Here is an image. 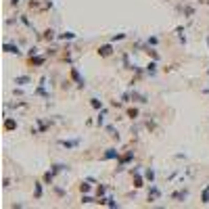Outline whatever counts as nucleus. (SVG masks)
<instances>
[{"mask_svg": "<svg viewBox=\"0 0 209 209\" xmlns=\"http://www.w3.org/2000/svg\"><path fill=\"white\" fill-rule=\"evenodd\" d=\"M61 144H63V146H67V148H73V146L80 144V140H61Z\"/></svg>", "mask_w": 209, "mask_h": 209, "instance_id": "nucleus-5", "label": "nucleus"}, {"mask_svg": "<svg viewBox=\"0 0 209 209\" xmlns=\"http://www.w3.org/2000/svg\"><path fill=\"white\" fill-rule=\"evenodd\" d=\"M124 38H125L124 34H117V36H113V42H115V40H124Z\"/></svg>", "mask_w": 209, "mask_h": 209, "instance_id": "nucleus-18", "label": "nucleus"}, {"mask_svg": "<svg viewBox=\"0 0 209 209\" xmlns=\"http://www.w3.org/2000/svg\"><path fill=\"white\" fill-rule=\"evenodd\" d=\"M90 104L94 107V109H100V107H103V103H100L98 98H92V100H90Z\"/></svg>", "mask_w": 209, "mask_h": 209, "instance_id": "nucleus-12", "label": "nucleus"}, {"mask_svg": "<svg viewBox=\"0 0 209 209\" xmlns=\"http://www.w3.org/2000/svg\"><path fill=\"white\" fill-rule=\"evenodd\" d=\"M115 157H119V151L115 148H107V153L103 155V159H115Z\"/></svg>", "mask_w": 209, "mask_h": 209, "instance_id": "nucleus-3", "label": "nucleus"}, {"mask_svg": "<svg viewBox=\"0 0 209 209\" xmlns=\"http://www.w3.org/2000/svg\"><path fill=\"white\" fill-rule=\"evenodd\" d=\"M50 38H55V32H50L48 29V32H46V40H50Z\"/></svg>", "mask_w": 209, "mask_h": 209, "instance_id": "nucleus-19", "label": "nucleus"}, {"mask_svg": "<svg viewBox=\"0 0 209 209\" xmlns=\"http://www.w3.org/2000/svg\"><path fill=\"white\" fill-rule=\"evenodd\" d=\"M4 128H7V130H15V128H17V121H15V119H7Z\"/></svg>", "mask_w": 209, "mask_h": 209, "instance_id": "nucleus-8", "label": "nucleus"}, {"mask_svg": "<svg viewBox=\"0 0 209 209\" xmlns=\"http://www.w3.org/2000/svg\"><path fill=\"white\" fill-rule=\"evenodd\" d=\"M172 197H174V199H186L188 192H186V190H180V192H174Z\"/></svg>", "mask_w": 209, "mask_h": 209, "instance_id": "nucleus-10", "label": "nucleus"}, {"mask_svg": "<svg viewBox=\"0 0 209 209\" xmlns=\"http://www.w3.org/2000/svg\"><path fill=\"white\" fill-rule=\"evenodd\" d=\"M128 115H130L132 119H136V117H138V109H130V111H128Z\"/></svg>", "mask_w": 209, "mask_h": 209, "instance_id": "nucleus-14", "label": "nucleus"}, {"mask_svg": "<svg viewBox=\"0 0 209 209\" xmlns=\"http://www.w3.org/2000/svg\"><path fill=\"white\" fill-rule=\"evenodd\" d=\"M59 38H61V40H73V38H75V34H71V32H65V34H61Z\"/></svg>", "mask_w": 209, "mask_h": 209, "instance_id": "nucleus-9", "label": "nucleus"}, {"mask_svg": "<svg viewBox=\"0 0 209 209\" xmlns=\"http://www.w3.org/2000/svg\"><path fill=\"white\" fill-rule=\"evenodd\" d=\"M80 190H82V192H88V190H90V186H88V184H82V186H80Z\"/></svg>", "mask_w": 209, "mask_h": 209, "instance_id": "nucleus-17", "label": "nucleus"}, {"mask_svg": "<svg viewBox=\"0 0 209 209\" xmlns=\"http://www.w3.org/2000/svg\"><path fill=\"white\" fill-rule=\"evenodd\" d=\"M40 197H42V184L38 182V184H36V199H40Z\"/></svg>", "mask_w": 209, "mask_h": 209, "instance_id": "nucleus-13", "label": "nucleus"}, {"mask_svg": "<svg viewBox=\"0 0 209 209\" xmlns=\"http://www.w3.org/2000/svg\"><path fill=\"white\" fill-rule=\"evenodd\" d=\"M146 71L155 75V71H157V63H148V65H146Z\"/></svg>", "mask_w": 209, "mask_h": 209, "instance_id": "nucleus-11", "label": "nucleus"}, {"mask_svg": "<svg viewBox=\"0 0 209 209\" xmlns=\"http://www.w3.org/2000/svg\"><path fill=\"white\" fill-rule=\"evenodd\" d=\"M157 42H159V40H157L155 36H153V38H148V44H153V46H155V44H157Z\"/></svg>", "mask_w": 209, "mask_h": 209, "instance_id": "nucleus-20", "label": "nucleus"}, {"mask_svg": "<svg viewBox=\"0 0 209 209\" xmlns=\"http://www.w3.org/2000/svg\"><path fill=\"white\" fill-rule=\"evenodd\" d=\"M207 73H209V71H207Z\"/></svg>", "mask_w": 209, "mask_h": 209, "instance_id": "nucleus-21", "label": "nucleus"}, {"mask_svg": "<svg viewBox=\"0 0 209 209\" xmlns=\"http://www.w3.org/2000/svg\"><path fill=\"white\" fill-rule=\"evenodd\" d=\"M146 178H148V180H151V182H153V178H155V172H153V169H146Z\"/></svg>", "mask_w": 209, "mask_h": 209, "instance_id": "nucleus-15", "label": "nucleus"}, {"mask_svg": "<svg viewBox=\"0 0 209 209\" xmlns=\"http://www.w3.org/2000/svg\"><path fill=\"white\" fill-rule=\"evenodd\" d=\"M32 61H34L36 65H42V63H44V59H42V56H36V59H34V56H32Z\"/></svg>", "mask_w": 209, "mask_h": 209, "instance_id": "nucleus-16", "label": "nucleus"}, {"mask_svg": "<svg viewBox=\"0 0 209 209\" xmlns=\"http://www.w3.org/2000/svg\"><path fill=\"white\" fill-rule=\"evenodd\" d=\"M98 55H100V56H111L113 55V46H111V44L100 46V48H98Z\"/></svg>", "mask_w": 209, "mask_h": 209, "instance_id": "nucleus-1", "label": "nucleus"}, {"mask_svg": "<svg viewBox=\"0 0 209 209\" xmlns=\"http://www.w3.org/2000/svg\"><path fill=\"white\" fill-rule=\"evenodd\" d=\"M4 50H7V52H11V55H19V48H17V46H13V44H4Z\"/></svg>", "mask_w": 209, "mask_h": 209, "instance_id": "nucleus-7", "label": "nucleus"}, {"mask_svg": "<svg viewBox=\"0 0 209 209\" xmlns=\"http://www.w3.org/2000/svg\"><path fill=\"white\" fill-rule=\"evenodd\" d=\"M27 82H29V75H19V77H15V84H19V86H25Z\"/></svg>", "mask_w": 209, "mask_h": 209, "instance_id": "nucleus-6", "label": "nucleus"}, {"mask_svg": "<svg viewBox=\"0 0 209 209\" xmlns=\"http://www.w3.org/2000/svg\"><path fill=\"white\" fill-rule=\"evenodd\" d=\"M157 197H159V188L151 186V190H148V201H157Z\"/></svg>", "mask_w": 209, "mask_h": 209, "instance_id": "nucleus-4", "label": "nucleus"}, {"mask_svg": "<svg viewBox=\"0 0 209 209\" xmlns=\"http://www.w3.org/2000/svg\"><path fill=\"white\" fill-rule=\"evenodd\" d=\"M71 77L75 80V84H77V86H84V84H86V82H84V77L80 75V71H77L75 67H71Z\"/></svg>", "mask_w": 209, "mask_h": 209, "instance_id": "nucleus-2", "label": "nucleus"}]
</instances>
